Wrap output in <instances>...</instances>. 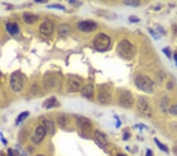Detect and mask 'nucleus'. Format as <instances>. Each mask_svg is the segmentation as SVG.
<instances>
[{"label": "nucleus", "mask_w": 177, "mask_h": 156, "mask_svg": "<svg viewBox=\"0 0 177 156\" xmlns=\"http://www.w3.org/2000/svg\"><path fill=\"white\" fill-rule=\"evenodd\" d=\"M117 51L124 59H131L136 54V48L128 40H123L117 45Z\"/></svg>", "instance_id": "obj_1"}, {"label": "nucleus", "mask_w": 177, "mask_h": 156, "mask_svg": "<svg viewBox=\"0 0 177 156\" xmlns=\"http://www.w3.org/2000/svg\"><path fill=\"white\" fill-rule=\"evenodd\" d=\"M135 83L137 88L147 93H152L153 92L154 85L152 80L147 76L139 75L135 80Z\"/></svg>", "instance_id": "obj_2"}, {"label": "nucleus", "mask_w": 177, "mask_h": 156, "mask_svg": "<svg viewBox=\"0 0 177 156\" xmlns=\"http://www.w3.org/2000/svg\"><path fill=\"white\" fill-rule=\"evenodd\" d=\"M110 43H111L110 38L104 33L97 34L93 40V44L95 47V49L99 51H104L108 49V47L110 45Z\"/></svg>", "instance_id": "obj_3"}, {"label": "nucleus", "mask_w": 177, "mask_h": 156, "mask_svg": "<svg viewBox=\"0 0 177 156\" xmlns=\"http://www.w3.org/2000/svg\"><path fill=\"white\" fill-rule=\"evenodd\" d=\"M119 104L124 108H131L134 104V97L131 92L128 90H121L118 96Z\"/></svg>", "instance_id": "obj_4"}, {"label": "nucleus", "mask_w": 177, "mask_h": 156, "mask_svg": "<svg viewBox=\"0 0 177 156\" xmlns=\"http://www.w3.org/2000/svg\"><path fill=\"white\" fill-rule=\"evenodd\" d=\"M10 86L14 92H20L25 85V80L19 72H15L10 77Z\"/></svg>", "instance_id": "obj_5"}, {"label": "nucleus", "mask_w": 177, "mask_h": 156, "mask_svg": "<svg viewBox=\"0 0 177 156\" xmlns=\"http://www.w3.org/2000/svg\"><path fill=\"white\" fill-rule=\"evenodd\" d=\"M98 100L102 104H109L112 99V92L111 89L106 85L101 86V88L98 89Z\"/></svg>", "instance_id": "obj_6"}, {"label": "nucleus", "mask_w": 177, "mask_h": 156, "mask_svg": "<svg viewBox=\"0 0 177 156\" xmlns=\"http://www.w3.org/2000/svg\"><path fill=\"white\" fill-rule=\"evenodd\" d=\"M137 108L145 116H147V117L152 116V107L150 106L148 99L146 97H139L138 99Z\"/></svg>", "instance_id": "obj_7"}, {"label": "nucleus", "mask_w": 177, "mask_h": 156, "mask_svg": "<svg viewBox=\"0 0 177 156\" xmlns=\"http://www.w3.org/2000/svg\"><path fill=\"white\" fill-rule=\"evenodd\" d=\"M66 88L70 92H76L82 90V80L77 77H69L66 82Z\"/></svg>", "instance_id": "obj_8"}, {"label": "nucleus", "mask_w": 177, "mask_h": 156, "mask_svg": "<svg viewBox=\"0 0 177 156\" xmlns=\"http://www.w3.org/2000/svg\"><path fill=\"white\" fill-rule=\"evenodd\" d=\"M77 125L79 126V129L81 131V133L89 135L92 130V125L90 121L87 118L79 117L77 118Z\"/></svg>", "instance_id": "obj_9"}, {"label": "nucleus", "mask_w": 177, "mask_h": 156, "mask_svg": "<svg viewBox=\"0 0 177 156\" xmlns=\"http://www.w3.org/2000/svg\"><path fill=\"white\" fill-rule=\"evenodd\" d=\"M55 30V23L50 20L46 19L41 23L39 32L44 36H50Z\"/></svg>", "instance_id": "obj_10"}, {"label": "nucleus", "mask_w": 177, "mask_h": 156, "mask_svg": "<svg viewBox=\"0 0 177 156\" xmlns=\"http://www.w3.org/2000/svg\"><path fill=\"white\" fill-rule=\"evenodd\" d=\"M77 27L82 32L90 33V32L95 31L97 28V24L93 21L87 20V21H82L78 22Z\"/></svg>", "instance_id": "obj_11"}, {"label": "nucleus", "mask_w": 177, "mask_h": 156, "mask_svg": "<svg viewBox=\"0 0 177 156\" xmlns=\"http://www.w3.org/2000/svg\"><path fill=\"white\" fill-rule=\"evenodd\" d=\"M46 132L44 129V126L39 125L38 127H36V129L35 130L34 135L32 137V141L35 144H38L40 142H42V140H44V138L46 136Z\"/></svg>", "instance_id": "obj_12"}, {"label": "nucleus", "mask_w": 177, "mask_h": 156, "mask_svg": "<svg viewBox=\"0 0 177 156\" xmlns=\"http://www.w3.org/2000/svg\"><path fill=\"white\" fill-rule=\"evenodd\" d=\"M39 17L37 14H33L31 12H25L22 15V18L24 20V21L27 24H34L39 20Z\"/></svg>", "instance_id": "obj_13"}, {"label": "nucleus", "mask_w": 177, "mask_h": 156, "mask_svg": "<svg viewBox=\"0 0 177 156\" xmlns=\"http://www.w3.org/2000/svg\"><path fill=\"white\" fill-rule=\"evenodd\" d=\"M57 84V80L56 76L50 75L44 77V86L47 88H54Z\"/></svg>", "instance_id": "obj_14"}, {"label": "nucleus", "mask_w": 177, "mask_h": 156, "mask_svg": "<svg viewBox=\"0 0 177 156\" xmlns=\"http://www.w3.org/2000/svg\"><path fill=\"white\" fill-rule=\"evenodd\" d=\"M6 28L10 35H17L19 33V27L16 22H8L6 25Z\"/></svg>", "instance_id": "obj_15"}, {"label": "nucleus", "mask_w": 177, "mask_h": 156, "mask_svg": "<svg viewBox=\"0 0 177 156\" xmlns=\"http://www.w3.org/2000/svg\"><path fill=\"white\" fill-rule=\"evenodd\" d=\"M57 33L62 37H66L68 36L71 33L70 26L67 24H62L60 25L57 28Z\"/></svg>", "instance_id": "obj_16"}, {"label": "nucleus", "mask_w": 177, "mask_h": 156, "mask_svg": "<svg viewBox=\"0 0 177 156\" xmlns=\"http://www.w3.org/2000/svg\"><path fill=\"white\" fill-rule=\"evenodd\" d=\"M95 137L96 142L98 143V145L101 147H106L107 145V139L105 137V135L102 134L99 131H96L95 133Z\"/></svg>", "instance_id": "obj_17"}, {"label": "nucleus", "mask_w": 177, "mask_h": 156, "mask_svg": "<svg viewBox=\"0 0 177 156\" xmlns=\"http://www.w3.org/2000/svg\"><path fill=\"white\" fill-rule=\"evenodd\" d=\"M94 86L92 85H87L82 88V95L86 98H91L94 96Z\"/></svg>", "instance_id": "obj_18"}, {"label": "nucleus", "mask_w": 177, "mask_h": 156, "mask_svg": "<svg viewBox=\"0 0 177 156\" xmlns=\"http://www.w3.org/2000/svg\"><path fill=\"white\" fill-rule=\"evenodd\" d=\"M57 99L55 98V97H51V98H49L47 99L46 101H44L43 106L44 107L46 108V109H50V108H53V107H56L57 105Z\"/></svg>", "instance_id": "obj_19"}, {"label": "nucleus", "mask_w": 177, "mask_h": 156, "mask_svg": "<svg viewBox=\"0 0 177 156\" xmlns=\"http://www.w3.org/2000/svg\"><path fill=\"white\" fill-rule=\"evenodd\" d=\"M44 129L46 130V132L47 133H50V134H52L54 132H55V126H54V124L50 120H44Z\"/></svg>", "instance_id": "obj_20"}, {"label": "nucleus", "mask_w": 177, "mask_h": 156, "mask_svg": "<svg viewBox=\"0 0 177 156\" xmlns=\"http://www.w3.org/2000/svg\"><path fill=\"white\" fill-rule=\"evenodd\" d=\"M154 141H155L156 144L158 145V148H160L161 151H165V152H166V153H168V152H169V148H167L165 145H164L163 144H161V143L160 142L159 140H158V139H157V138H154Z\"/></svg>", "instance_id": "obj_21"}, {"label": "nucleus", "mask_w": 177, "mask_h": 156, "mask_svg": "<svg viewBox=\"0 0 177 156\" xmlns=\"http://www.w3.org/2000/svg\"><path fill=\"white\" fill-rule=\"evenodd\" d=\"M124 4L131 6H138L140 5V3L138 0H128V1H124Z\"/></svg>", "instance_id": "obj_22"}, {"label": "nucleus", "mask_w": 177, "mask_h": 156, "mask_svg": "<svg viewBox=\"0 0 177 156\" xmlns=\"http://www.w3.org/2000/svg\"><path fill=\"white\" fill-rule=\"evenodd\" d=\"M28 114H29V113L28 112H23L21 113V114L19 115V117H18V118H17V124L20 123V122H21V121H23L25 120V118H27L28 116Z\"/></svg>", "instance_id": "obj_23"}, {"label": "nucleus", "mask_w": 177, "mask_h": 156, "mask_svg": "<svg viewBox=\"0 0 177 156\" xmlns=\"http://www.w3.org/2000/svg\"><path fill=\"white\" fill-rule=\"evenodd\" d=\"M57 121H58V124H59L62 127L66 126V119L65 117H63V116H61V117H59V118H57Z\"/></svg>", "instance_id": "obj_24"}, {"label": "nucleus", "mask_w": 177, "mask_h": 156, "mask_svg": "<svg viewBox=\"0 0 177 156\" xmlns=\"http://www.w3.org/2000/svg\"><path fill=\"white\" fill-rule=\"evenodd\" d=\"M169 112L173 115H177V105H173L170 107Z\"/></svg>", "instance_id": "obj_25"}, {"label": "nucleus", "mask_w": 177, "mask_h": 156, "mask_svg": "<svg viewBox=\"0 0 177 156\" xmlns=\"http://www.w3.org/2000/svg\"><path fill=\"white\" fill-rule=\"evenodd\" d=\"M48 8H55V9H60V10H65V6L61 5H50L47 6Z\"/></svg>", "instance_id": "obj_26"}, {"label": "nucleus", "mask_w": 177, "mask_h": 156, "mask_svg": "<svg viewBox=\"0 0 177 156\" xmlns=\"http://www.w3.org/2000/svg\"><path fill=\"white\" fill-rule=\"evenodd\" d=\"M129 20H130V21L131 22H139V21H140V19L136 16H131L129 17Z\"/></svg>", "instance_id": "obj_27"}, {"label": "nucleus", "mask_w": 177, "mask_h": 156, "mask_svg": "<svg viewBox=\"0 0 177 156\" xmlns=\"http://www.w3.org/2000/svg\"><path fill=\"white\" fill-rule=\"evenodd\" d=\"M163 52L167 55V56H168V57L170 58V56H171V51H169V47H166V48L163 49Z\"/></svg>", "instance_id": "obj_28"}, {"label": "nucleus", "mask_w": 177, "mask_h": 156, "mask_svg": "<svg viewBox=\"0 0 177 156\" xmlns=\"http://www.w3.org/2000/svg\"><path fill=\"white\" fill-rule=\"evenodd\" d=\"M146 156H152V152H151V151H150V150H147V155H146Z\"/></svg>", "instance_id": "obj_29"}, {"label": "nucleus", "mask_w": 177, "mask_h": 156, "mask_svg": "<svg viewBox=\"0 0 177 156\" xmlns=\"http://www.w3.org/2000/svg\"><path fill=\"white\" fill-rule=\"evenodd\" d=\"M174 58H175V60H176V64H177V55L176 54L174 55Z\"/></svg>", "instance_id": "obj_30"}, {"label": "nucleus", "mask_w": 177, "mask_h": 156, "mask_svg": "<svg viewBox=\"0 0 177 156\" xmlns=\"http://www.w3.org/2000/svg\"><path fill=\"white\" fill-rule=\"evenodd\" d=\"M117 156H126V155H123V154H117Z\"/></svg>", "instance_id": "obj_31"}, {"label": "nucleus", "mask_w": 177, "mask_h": 156, "mask_svg": "<svg viewBox=\"0 0 177 156\" xmlns=\"http://www.w3.org/2000/svg\"><path fill=\"white\" fill-rule=\"evenodd\" d=\"M37 156H44V155H37Z\"/></svg>", "instance_id": "obj_32"}]
</instances>
